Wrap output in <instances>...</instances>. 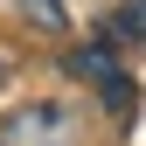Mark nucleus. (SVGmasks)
Here are the masks:
<instances>
[{
	"instance_id": "nucleus-1",
	"label": "nucleus",
	"mask_w": 146,
	"mask_h": 146,
	"mask_svg": "<svg viewBox=\"0 0 146 146\" xmlns=\"http://www.w3.org/2000/svg\"><path fill=\"white\" fill-rule=\"evenodd\" d=\"M0 146H84L77 139V111L35 98V104H21V111L0 118Z\"/></svg>"
},
{
	"instance_id": "nucleus-4",
	"label": "nucleus",
	"mask_w": 146,
	"mask_h": 146,
	"mask_svg": "<svg viewBox=\"0 0 146 146\" xmlns=\"http://www.w3.org/2000/svg\"><path fill=\"white\" fill-rule=\"evenodd\" d=\"M21 14H28V21H42V28H63V21H70L63 0H21Z\"/></svg>"
},
{
	"instance_id": "nucleus-2",
	"label": "nucleus",
	"mask_w": 146,
	"mask_h": 146,
	"mask_svg": "<svg viewBox=\"0 0 146 146\" xmlns=\"http://www.w3.org/2000/svg\"><path fill=\"white\" fill-rule=\"evenodd\" d=\"M70 70L98 84L111 111H132V104H139V90H132V77H125V70L111 63V49H104V42H90V49H77V56H70Z\"/></svg>"
},
{
	"instance_id": "nucleus-3",
	"label": "nucleus",
	"mask_w": 146,
	"mask_h": 146,
	"mask_svg": "<svg viewBox=\"0 0 146 146\" xmlns=\"http://www.w3.org/2000/svg\"><path fill=\"white\" fill-rule=\"evenodd\" d=\"M104 42H146V0H118L104 14Z\"/></svg>"
}]
</instances>
